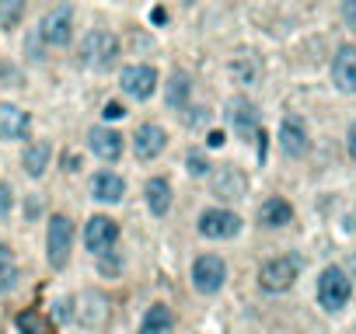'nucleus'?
Segmentation results:
<instances>
[{
	"label": "nucleus",
	"mask_w": 356,
	"mask_h": 334,
	"mask_svg": "<svg viewBox=\"0 0 356 334\" xmlns=\"http://www.w3.org/2000/svg\"><path fill=\"white\" fill-rule=\"evenodd\" d=\"M119 60V38L105 28H94L81 38V63L91 70H109Z\"/></svg>",
	"instance_id": "nucleus-1"
},
{
	"label": "nucleus",
	"mask_w": 356,
	"mask_h": 334,
	"mask_svg": "<svg viewBox=\"0 0 356 334\" xmlns=\"http://www.w3.org/2000/svg\"><path fill=\"white\" fill-rule=\"evenodd\" d=\"M304 261L297 254H280V258H269L259 271V286L266 293H286L293 282H297V275H300Z\"/></svg>",
	"instance_id": "nucleus-2"
},
{
	"label": "nucleus",
	"mask_w": 356,
	"mask_h": 334,
	"mask_svg": "<svg viewBox=\"0 0 356 334\" xmlns=\"http://www.w3.org/2000/svg\"><path fill=\"white\" fill-rule=\"evenodd\" d=\"M353 296V282L349 275L339 268V265H328L322 275H318V303L328 310V313H339Z\"/></svg>",
	"instance_id": "nucleus-3"
},
{
	"label": "nucleus",
	"mask_w": 356,
	"mask_h": 334,
	"mask_svg": "<svg viewBox=\"0 0 356 334\" xmlns=\"http://www.w3.org/2000/svg\"><path fill=\"white\" fill-rule=\"evenodd\" d=\"M70 247H74V223H70V216L56 212L53 219H49V230H45L49 265H53V268H67V261H70Z\"/></svg>",
	"instance_id": "nucleus-4"
},
{
	"label": "nucleus",
	"mask_w": 356,
	"mask_h": 334,
	"mask_svg": "<svg viewBox=\"0 0 356 334\" xmlns=\"http://www.w3.org/2000/svg\"><path fill=\"white\" fill-rule=\"evenodd\" d=\"M241 230V216L224 209V205H213V209H202L199 212V234L210 237V241H227Z\"/></svg>",
	"instance_id": "nucleus-5"
},
{
	"label": "nucleus",
	"mask_w": 356,
	"mask_h": 334,
	"mask_svg": "<svg viewBox=\"0 0 356 334\" xmlns=\"http://www.w3.org/2000/svg\"><path fill=\"white\" fill-rule=\"evenodd\" d=\"M119 87H123L126 98L147 101L150 94L158 91V70L150 67V63H133V67H126V70L119 74Z\"/></svg>",
	"instance_id": "nucleus-6"
},
{
	"label": "nucleus",
	"mask_w": 356,
	"mask_h": 334,
	"mask_svg": "<svg viewBox=\"0 0 356 334\" xmlns=\"http://www.w3.org/2000/svg\"><path fill=\"white\" fill-rule=\"evenodd\" d=\"M224 278H227L224 258H217V254H199V258H196V265H192V286H196L199 293H207V296L220 293Z\"/></svg>",
	"instance_id": "nucleus-7"
},
{
	"label": "nucleus",
	"mask_w": 356,
	"mask_h": 334,
	"mask_svg": "<svg viewBox=\"0 0 356 334\" xmlns=\"http://www.w3.org/2000/svg\"><path fill=\"white\" fill-rule=\"evenodd\" d=\"M39 35H42L49 45H70V38H74V8H70V4L53 8V11L42 18Z\"/></svg>",
	"instance_id": "nucleus-8"
},
{
	"label": "nucleus",
	"mask_w": 356,
	"mask_h": 334,
	"mask_svg": "<svg viewBox=\"0 0 356 334\" xmlns=\"http://www.w3.org/2000/svg\"><path fill=\"white\" fill-rule=\"evenodd\" d=\"M119 241V223L109 219V216H91L84 223V247L91 254H105L112 251V244Z\"/></svg>",
	"instance_id": "nucleus-9"
},
{
	"label": "nucleus",
	"mask_w": 356,
	"mask_h": 334,
	"mask_svg": "<svg viewBox=\"0 0 356 334\" xmlns=\"http://www.w3.org/2000/svg\"><path fill=\"white\" fill-rule=\"evenodd\" d=\"M227 122L234 126V133L241 140H255V133H259V108L251 104L248 98H234L227 104Z\"/></svg>",
	"instance_id": "nucleus-10"
},
{
	"label": "nucleus",
	"mask_w": 356,
	"mask_h": 334,
	"mask_svg": "<svg viewBox=\"0 0 356 334\" xmlns=\"http://www.w3.org/2000/svg\"><path fill=\"white\" fill-rule=\"evenodd\" d=\"M213 195L220 202H238V199L248 195V178L241 175V167H234V164L220 167V171L213 175Z\"/></svg>",
	"instance_id": "nucleus-11"
},
{
	"label": "nucleus",
	"mask_w": 356,
	"mask_h": 334,
	"mask_svg": "<svg viewBox=\"0 0 356 334\" xmlns=\"http://www.w3.org/2000/svg\"><path fill=\"white\" fill-rule=\"evenodd\" d=\"M280 146L286 157H304L311 150V140H308V126H304L300 115H286L283 126H280Z\"/></svg>",
	"instance_id": "nucleus-12"
},
{
	"label": "nucleus",
	"mask_w": 356,
	"mask_h": 334,
	"mask_svg": "<svg viewBox=\"0 0 356 334\" xmlns=\"http://www.w3.org/2000/svg\"><path fill=\"white\" fill-rule=\"evenodd\" d=\"M332 80L342 94H356V45H339L332 56Z\"/></svg>",
	"instance_id": "nucleus-13"
},
{
	"label": "nucleus",
	"mask_w": 356,
	"mask_h": 334,
	"mask_svg": "<svg viewBox=\"0 0 356 334\" xmlns=\"http://www.w3.org/2000/svg\"><path fill=\"white\" fill-rule=\"evenodd\" d=\"M165 143H168L165 129H161L158 122H147V126H140L136 136H133V153H136L140 160H154V157L165 150Z\"/></svg>",
	"instance_id": "nucleus-14"
},
{
	"label": "nucleus",
	"mask_w": 356,
	"mask_h": 334,
	"mask_svg": "<svg viewBox=\"0 0 356 334\" xmlns=\"http://www.w3.org/2000/svg\"><path fill=\"white\" fill-rule=\"evenodd\" d=\"M123 195H126V181H123L116 171H98V175L91 178V199H94V202L116 205V202H123Z\"/></svg>",
	"instance_id": "nucleus-15"
},
{
	"label": "nucleus",
	"mask_w": 356,
	"mask_h": 334,
	"mask_svg": "<svg viewBox=\"0 0 356 334\" xmlns=\"http://www.w3.org/2000/svg\"><path fill=\"white\" fill-rule=\"evenodd\" d=\"M87 143H91V150L101 157V160H119L123 157V136L116 133V129H109V126H94L91 133H87Z\"/></svg>",
	"instance_id": "nucleus-16"
},
{
	"label": "nucleus",
	"mask_w": 356,
	"mask_h": 334,
	"mask_svg": "<svg viewBox=\"0 0 356 334\" xmlns=\"http://www.w3.org/2000/svg\"><path fill=\"white\" fill-rule=\"evenodd\" d=\"M32 119L28 111L14 108V104H0V140H21L28 133Z\"/></svg>",
	"instance_id": "nucleus-17"
},
{
	"label": "nucleus",
	"mask_w": 356,
	"mask_h": 334,
	"mask_svg": "<svg viewBox=\"0 0 356 334\" xmlns=\"http://www.w3.org/2000/svg\"><path fill=\"white\" fill-rule=\"evenodd\" d=\"M77 317H81L84 327H101V324H105V317H109V300L101 296L98 289L84 293V296H81V310H77Z\"/></svg>",
	"instance_id": "nucleus-18"
},
{
	"label": "nucleus",
	"mask_w": 356,
	"mask_h": 334,
	"mask_svg": "<svg viewBox=\"0 0 356 334\" xmlns=\"http://www.w3.org/2000/svg\"><path fill=\"white\" fill-rule=\"evenodd\" d=\"M290 219H293V205H290L286 199H280V195L266 199V202H262V209H259V223H262V227H269V230L286 227Z\"/></svg>",
	"instance_id": "nucleus-19"
},
{
	"label": "nucleus",
	"mask_w": 356,
	"mask_h": 334,
	"mask_svg": "<svg viewBox=\"0 0 356 334\" xmlns=\"http://www.w3.org/2000/svg\"><path fill=\"white\" fill-rule=\"evenodd\" d=\"M49 157H53V146H49L45 140H35L32 146H25V157H21V164H25L28 178H42V175H45Z\"/></svg>",
	"instance_id": "nucleus-20"
},
{
	"label": "nucleus",
	"mask_w": 356,
	"mask_h": 334,
	"mask_svg": "<svg viewBox=\"0 0 356 334\" xmlns=\"http://www.w3.org/2000/svg\"><path fill=\"white\" fill-rule=\"evenodd\" d=\"M189 94H192V80H189V74L185 70H175L171 74V80L165 84V101H168V108H185L189 104Z\"/></svg>",
	"instance_id": "nucleus-21"
},
{
	"label": "nucleus",
	"mask_w": 356,
	"mask_h": 334,
	"mask_svg": "<svg viewBox=\"0 0 356 334\" xmlns=\"http://www.w3.org/2000/svg\"><path fill=\"white\" fill-rule=\"evenodd\" d=\"M147 205L154 216H168L171 209V185L165 178H150L147 181Z\"/></svg>",
	"instance_id": "nucleus-22"
},
{
	"label": "nucleus",
	"mask_w": 356,
	"mask_h": 334,
	"mask_svg": "<svg viewBox=\"0 0 356 334\" xmlns=\"http://www.w3.org/2000/svg\"><path fill=\"white\" fill-rule=\"evenodd\" d=\"M171 331V313L165 303H154L147 313H143V324H140V334H168Z\"/></svg>",
	"instance_id": "nucleus-23"
},
{
	"label": "nucleus",
	"mask_w": 356,
	"mask_h": 334,
	"mask_svg": "<svg viewBox=\"0 0 356 334\" xmlns=\"http://www.w3.org/2000/svg\"><path fill=\"white\" fill-rule=\"evenodd\" d=\"M25 18V0H0V28L11 32Z\"/></svg>",
	"instance_id": "nucleus-24"
},
{
	"label": "nucleus",
	"mask_w": 356,
	"mask_h": 334,
	"mask_svg": "<svg viewBox=\"0 0 356 334\" xmlns=\"http://www.w3.org/2000/svg\"><path fill=\"white\" fill-rule=\"evenodd\" d=\"M231 74H234V80H238V84H255V80H259V63L244 56V60L231 63Z\"/></svg>",
	"instance_id": "nucleus-25"
},
{
	"label": "nucleus",
	"mask_w": 356,
	"mask_h": 334,
	"mask_svg": "<svg viewBox=\"0 0 356 334\" xmlns=\"http://www.w3.org/2000/svg\"><path fill=\"white\" fill-rule=\"evenodd\" d=\"M18 331H21V334H45V327H42V317H39L35 310H25V313H18Z\"/></svg>",
	"instance_id": "nucleus-26"
},
{
	"label": "nucleus",
	"mask_w": 356,
	"mask_h": 334,
	"mask_svg": "<svg viewBox=\"0 0 356 334\" xmlns=\"http://www.w3.org/2000/svg\"><path fill=\"white\" fill-rule=\"evenodd\" d=\"M185 167H189V175H196V178L210 175V160L202 157L199 150H189V157H185Z\"/></svg>",
	"instance_id": "nucleus-27"
},
{
	"label": "nucleus",
	"mask_w": 356,
	"mask_h": 334,
	"mask_svg": "<svg viewBox=\"0 0 356 334\" xmlns=\"http://www.w3.org/2000/svg\"><path fill=\"white\" fill-rule=\"evenodd\" d=\"M207 122H210V108L196 104V108H189V111H185V126H192V129H202Z\"/></svg>",
	"instance_id": "nucleus-28"
},
{
	"label": "nucleus",
	"mask_w": 356,
	"mask_h": 334,
	"mask_svg": "<svg viewBox=\"0 0 356 334\" xmlns=\"http://www.w3.org/2000/svg\"><path fill=\"white\" fill-rule=\"evenodd\" d=\"M18 278H21L18 265H8V268H0V293H11V289L18 286Z\"/></svg>",
	"instance_id": "nucleus-29"
},
{
	"label": "nucleus",
	"mask_w": 356,
	"mask_h": 334,
	"mask_svg": "<svg viewBox=\"0 0 356 334\" xmlns=\"http://www.w3.org/2000/svg\"><path fill=\"white\" fill-rule=\"evenodd\" d=\"M8 212H11V185L0 181V219H8Z\"/></svg>",
	"instance_id": "nucleus-30"
},
{
	"label": "nucleus",
	"mask_w": 356,
	"mask_h": 334,
	"mask_svg": "<svg viewBox=\"0 0 356 334\" xmlns=\"http://www.w3.org/2000/svg\"><path fill=\"white\" fill-rule=\"evenodd\" d=\"M101 115H105V122H109V119L116 122V119H123V115H126V108H123L119 101H109L105 108H101Z\"/></svg>",
	"instance_id": "nucleus-31"
},
{
	"label": "nucleus",
	"mask_w": 356,
	"mask_h": 334,
	"mask_svg": "<svg viewBox=\"0 0 356 334\" xmlns=\"http://www.w3.org/2000/svg\"><path fill=\"white\" fill-rule=\"evenodd\" d=\"M342 18H346V25L356 28V0H346V4H342Z\"/></svg>",
	"instance_id": "nucleus-32"
},
{
	"label": "nucleus",
	"mask_w": 356,
	"mask_h": 334,
	"mask_svg": "<svg viewBox=\"0 0 356 334\" xmlns=\"http://www.w3.org/2000/svg\"><path fill=\"white\" fill-rule=\"evenodd\" d=\"M8 265H14V254H11V247L0 241V268H8Z\"/></svg>",
	"instance_id": "nucleus-33"
},
{
	"label": "nucleus",
	"mask_w": 356,
	"mask_h": 334,
	"mask_svg": "<svg viewBox=\"0 0 356 334\" xmlns=\"http://www.w3.org/2000/svg\"><path fill=\"white\" fill-rule=\"evenodd\" d=\"M224 143H227V136H224V133H210V136H207V146H210V150H220Z\"/></svg>",
	"instance_id": "nucleus-34"
},
{
	"label": "nucleus",
	"mask_w": 356,
	"mask_h": 334,
	"mask_svg": "<svg viewBox=\"0 0 356 334\" xmlns=\"http://www.w3.org/2000/svg\"><path fill=\"white\" fill-rule=\"evenodd\" d=\"M346 146H349V157L356 160V122L349 126V136H346Z\"/></svg>",
	"instance_id": "nucleus-35"
},
{
	"label": "nucleus",
	"mask_w": 356,
	"mask_h": 334,
	"mask_svg": "<svg viewBox=\"0 0 356 334\" xmlns=\"http://www.w3.org/2000/svg\"><path fill=\"white\" fill-rule=\"evenodd\" d=\"M150 21H154V25H168V11H165V8H154V11H150Z\"/></svg>",
	"instance_id": "nucleus-36"
},
{
	"label": "nucleus",
	"mask_w": 356,
	"mask_h": 334,
	"mask_svg": "<svg viewBox=\"0 0 356 334\" xmlns=\"http://www.w3.org/2000/svg\"><path fill=\"white\" fill-rule=\"evenodd\" d=\"M70 307H74L70 300H60V307H56V317H60V320H67V317H70Z\"/></svg>",
	"instance_id": "nucleus-37"
},
{
	"label": "nucleus",
	"mask_w": 356,
	"mask_h": 334,
	"mask_svg": "<svg viewBox=\"0 0 356 334\" xmlns=\"http://www.w3.org/2000/svg\"><path fill=\"white\" fill-rule=\"evenodd\" d=\"M63 164H67V171H77V167H81L77 153H67V157H63Z\"/></svg>",
	"instance_id": "nucleus-38"
},
{
	"label": "nucleus",
	"mask_w": 356,
	"mask_h": 334,
	"mask_svg": "<svg viewBox=\"0 0 356 334\" xmlns=\"http://www.w3.org/2000/svg\"><path fill=\"white\" fill-rule=\"evenodd\" d=\"M185 4H192V0H185Z\"/></svg>",
	"instance_id": "nucleus-39"
}]
</instances>
